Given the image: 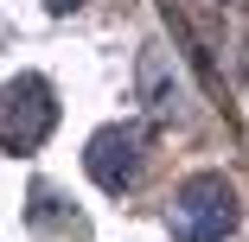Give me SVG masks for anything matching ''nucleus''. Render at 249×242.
<instances>
[{"label":"nucleus","mask_w":249,"mask_h":242,"mask_svg":"<svg viewBox=\"0 0 249 242\" xmlns=\"http://www.w3.org/2000/svg\"><path fill=\"white\" fill-rule=\"evenodd\" d=\"M58 121V102H52V83L45 77H13V83H0V147L7 153H32L45 134H52Z\"/></svg>","instance_id":"2"},{"label":"nucleus","mask_w":249,"mask_h":242,"mask_svg":"<svg viewBox=\"0 0 249 242\" xmlns=\"http://www.w3.org/2000/svg\"><path fill=\"white\" fill-rule=\"evenodd\" d=\"M45 7H52V13H71V7H83V0H45Z\"/></svg>","instance_id":"4"},{"label":"nucleus","mask_w":249,"mask_h":242,"mask_svg":"<svg viewBox=\"0 0 249 242\" xmlns=\"http://www.w3.org/2000/svg\"><path fill=\"white\" fill-rule=\"evenodd\" d=\"M141 153H147V128H103V134H96L89 140V178L96 185H103V191H128L134 178H141Z\"/></svg>","instance_id":"3"},{"label":"nucleus","mask_w":249,"mask_h":242,"mask_svg":"<svg viewBox=\"0 0 249 242\" xmlns=\"http://www.w3.org/2000/svg\"><path fill=\"white\" fill-rule=\"evenodd\" d=\"M166 229L173 242H217L236 229V191L217 178V172H198L173 191V210H166Z\"/></svg>","instance_id":"1"}]
</instances>
